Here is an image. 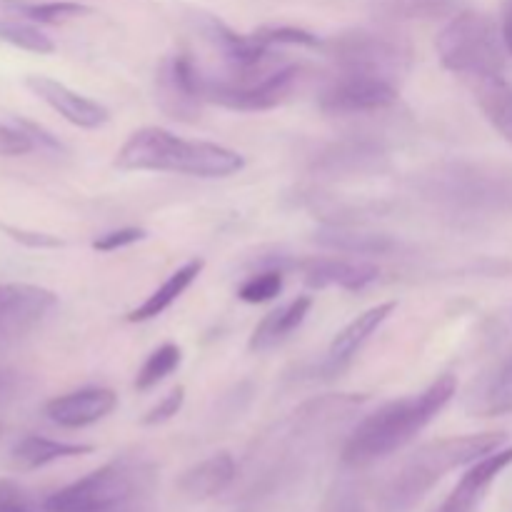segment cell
I'll use <instances>...</instances> for the list:
<instances>
[{
    "instance_id": "6da1fadb",
    "label": "cell",
    "mask_w": 512,
    "mask_h": 512,
    "mask_svg": "<svg viewBox=\"0 0 512 512\" xmlns=\"http://www.w3.org/2000/svg\"><path fill=\"white\" fill-rule=\"evenodd\" d=\"M455 393H458L455 375H440L420 393L380 405L375 413L365 415L345 440L343 463L348 468H368L398 453L443 413Z\"/></svg>"
},
{
    "instance_id": "7a4b0ae2",
    "label": "cell",
    "mask_w": 512,
    "mask_h": 512,
    "mask_svg": "<svg viewBox=\"0 0 512 512\" xmlns=\"http://www.w3.org/2000/svg\"><path fill=\"white\" fill-rule=\"evenodd\" d=\"M115 168L125 173H175L190 178H228L245 168L238 150L208 140H185L165 128H140L120 145Z\"/></svg>"
},
{
    "instance_id": "3957f363",
    "label": "cell",
    "mask_w": 512,
    "mask_h": 512,
    "mask_svg": "<svg viewBox=\"0 0 512 512\" xmlns=\"http://www.w3.org/2000/svg\"><path fill=\"white\" fill-rule=\"evenodd\" d=\"M508 443L505 433L450 435L415 450L380 493L383 512H410L453 470L478 463Z\"/></svg>"
},
{
    "instance_id": "277c9868",
    "label": "cell",
    "mask_w": 512,
    "mask_h": 512,
    "mask_svg": "<svg viewBox=\"0 0 512 512\" xmlns=\"http://www.w3.org/2000/svg\"><path fill=\"white\" fill-rule=\"evenodd\" d=\"M445 70L468 80L503 75L505 43L500 25L478 10H460L448 20L435 40Z\"/></svg>"
},
{
    "instance_id": "5b68a950",
    "label": "cell",
    "mask_w": 512,
    "mask_h": 512,
    "mask_svg": "<svg viewBox=\"0 0 512 512\" xmlns=\"http://www.w3.org/2000/svg\"><path fill=\"white\" fill-rule=\"evenodd\" d=\"M155 473L148 463L118 458L85 478L65 485L43 503L45 512H105L125 508L153 488Z\"/></svg>"
},
{
    "instance_id": "8992f818",
    "label": "cell",
    "mask_w": 512,
    "mask_h": 512,
    "mask_svg": "<svg viewBox=\"0 0 512 512\" xmlns=\"http://www.w3.org/2000/svg\"><path fill=\"white\" fill-rule=\"evenodd\" d=\"M323 53L338 65L340 73L373 75L395 85H400L413 65V48L408 40L385 28L343 30L323 40Z\"/></svg>"
},
{
    "instance_id": "52a82bcc",
    "label": "cell",
    "mask_w": 512,
    "mask_h": 512,
    "mask_svg": "<svg viewBox=\"0 0 512 512\" xmlns=\"http://www.w3.org/2000/svg\"><path fill=\"white\" fill-rule=\"evenodd\" d=\"M303 80L305 68L295 63H280L270 73L260 75L255 80H245V83L205 75L203 98L205 103H215L220 108L240 110V113H260V110H273L278 105L288 103L300 90Z\"/></svg>"
},
{
    "instance_id": "ba28073f",
    "label": "cell",
    "mask_w": 512,
    "mask_h": 512,
    "mask_svg": "<svg viewBox=\"0 0 512 512\" xmlns=\"http://www.w3.org/2000/svg\"><path fill=\"white\" fill-rule=\"evenodd\" d=\"M203 80L205 75L190 55H168L155 73V103L168 118L198 123L205 103Z\"/></svg>"
},
{
    "instance_id": "9c48e42d",
    "label": "cell",
    "mask_w": 512,
    "mask_h": 512,
    "mask_svg": "<svg viewBox=\"0 0 512 512\" xmlns=\"http://www.w3.org/2000/svg\"><path fill=\"white\" fill-rule=\"evenodd\" d=\"M400 85L373 75L338 73L318 95V108L325 115L380 113L398 103Z\"/></svg>"
},
{
    "instance_id": "30bf717a",
    "label": "cell",
    "mask_w": 512,
    "mask_h": 512,
    "mask_svg": "<svg viewBox=\"0 0 512 512\" xmlns=\"http://www.w3.org/2000/svg\"><path fill=\"white\" fill-rule=\"evenodd\" d=\"M438 195L465 210L512 208V178L480 168H453L438 175Z\"/></svg>"
},
{
    "instance_id": "8fae6325",
    "label": "cell",
    "mask_w": 512,
    "mask_h": 512,
    "mask_svg": "<svg viewBox=\"0 0 512 512\" xmlns=\"http://www.w3.org/2000/svg\"><path fill=\"white\" fill-rule=\"evenodd\" d=\"M25 85H28V90L35 98H40L45 105H50L55 113L63 115V118L68 120V123H73L75 128L95 130L103 128L110 120V110L105 108V105H100L98 100L75 93L73 88H68V85L60 83V80L48 78V75H28V78H25Z\"/></svg>"
},
{
    "instance_id": "7c38bea8",
    "label": "cell",
    "mask_w": 512,
    "mask_h": 512,
    "mask_svg": "<svg viewBox=\"0 0 512 512\" xmlns=\"http://www.w3.org/2000/svg\"><path fill=\"white\" fill-rule=\"evenodd\" d=\"M388 163V150L380 140L348 138L328 145L313 160V173L325 178H350V175L378 173Z\"/></svg>"
},
{
    "instance_id": "4fadbf2b",
    "label": "cell",
    "mask_w": 512,
    "mask_h": 512,
    "mask_svg": "<svg viewBox=\"0 0 512 512\" xmlns=\"http://www.w3.org/2000/svg\"><path fill=\"white\" fill-rule=\"evenodd\" d=\"M58 305V295L30 283H0V333L18 335L35 328Z\"/></svg>"
},
{
    "instance_id": "5bb4252c",
    "label": "cell",
    "mask_w": 512,
    "mask_h": 512,
    "mask_svg": "<svg viewBox=\"0 0 512 512\" xmlns=\"http://www.w3.org/2000/svg\"><path fill=\"white\" fill-rule=\"evenodd\" d=\"M512 465V445L500 448L495 453L485 455L478 463L468 465L463 478L453 488V493L443 500L435 512H480L485 495L490 493L495 480L505 473Z\"/></svg>"
},
{
    "instance_id": "9a60e30c",
    "label": "cell",
    "mask_w": 512,
    "mask_h": 512,
    "mask_svg": "<svg viewBox=\"0 0 512 512\" xmlns=\"http://www.w3.org/2000/svg\"><path fill=\"white\" fill-rule=\"evenodd\" d=\"M118 408V395L110 388H80L73 393L58 395L45 403V415L60 428H88L98 420L108 418Z\"/></svg>"
},
{
    "instance_id": "2e32d148",
    "label": "cell",
    "mask_w": 512,
    "mask_h": 512,
    "mask_svg": "<svg viewBox=\"0 0 512 512\" xmlns=\"http://www.w3.org/2000/svg\"><path fill=\"white\" fill-rule=\"evenodd\" d=\"M298 270L303 273L305 285L313 290L340 288L358 293L380 278V268L375 263L348 258H305L300 260Z\"/></svg>"
},
{
    "instance_id": "e0dca14e",
    "label": "cell",
    "mask_w": 512,
    "mask_h": 512,
    "mask_svg": "<svg viewBox=\"0 0 512 512\" xmlns=\"http://www.w3.org/2000/svg\"><path fill=\"white\" fill-rule=\"evenodd\" d=\"M235 475H238V463L233 455L215 453L180 475L178 493L190 503H205L225 493L233 485Z\"/></svg>"
},
{
    "instance_id": "ac0fdd59",
    "label": "cell",
    "mask_w": 512,
    "mask_h": 512,
    "mask_svg": "<svg viewBox=\"0 0 512 512\" xmlns=\"http://www.w3.org/2000/svg\"><path fill=\"white\" fill-rule=\"evenodd\" d=\"M395 308H398V303H395V300H388V303L373 305V308H368L365 313H360L358 318L350 320V323L335 335L333 343H330L325 370H330L333 375L340 373V370L353 360V355L368 343L370 335L395 313Z\"/></svg>"
},
{
    "instance_id": "d6986e66",
    "label": "cell",
    "mask_w": 512,
    "mask_h": 512,
    "mask_svg": "<svg viewBox=\"0 0 512 512\" xmlns=\"http://www.w3.org/2000/svg\"><path fill=\"white\" fill-rule=\"evenodd\" d=\"M310 308H313V298L310 295H298L295 300L285 303L283 308L265 315L258 323V328L253 330V335H250V353H268L275 345L288 340L305 323Z\"/></svg>"
},
{
    "instance_id": "ffe728a7",
    "label": "cell",
    "mask_w": 512,
    "mask_h": 512,
    "mask_svg": "<svg viewBox=\"0 0 512 512\" xmlns=\"http://www.w3.org/2000/svg\"><path fill=\"white\" fill-rule=\"evenodd\" d=\"M93 445L83 443H63V440L43 438V435H25L13 445L10 463L18 470H38L50 463L68 458H80V455L93 453Z\"/></svg>"
},
{
    "instance_id": "44dd1931",
    "label": "cell",
    "mask_w": 512,
    "mask_h": 512,
    "mask_svg": "<svg viewBox=\"0 0 512 512\" xmlns=\"http://www.w3.org/2000/svg\"><path fill=\"white\" fill-rule=\"evenodd\" d=\"M203 268H205L203 258L188 260L183 268H178L175 273H170V278L165 280L160 288H155L153 293H150L148 298L138 305V308L130 310V313L125 315V320H128V323H145V320H153V318H158V315H163L165 310H168L170 305H173L175 300H178L180 295H183L185 290L195 283V280H198V275L203 273Z\"/></svg>"
},
{
    "instance_id": "7402d4cb",
    "label": "cell",
    "mask_w": 512,
    "mask_h": 512,
    "mask_svg": "<svg viewBox=\"0 0 512 512\" xmlns=\"http://www.w3.org/2000/svg\"><path fill=\"white\" fill-rule=\"evenodd\" d=\"M313 243L320 248L338 250L350 255H388L395 250V240L385 233L355 230L348 225H328L313 235Z\"/></svg>"
},
{
    "instance_id": "603a6c76",
    "label": "cell",
    "mask_w": 512,
    "mask_h": 512,
    "mask_svg": "<svg viewBox=\"0 0 512 512\" xmlns=\"http://www.w3.org/2000/svg\"><path fill=\"white\" fill-rule=\"evenodd\" d=\"M470 85L488 123L512 145V83L503 75H490V78L470 80Z\"/></svg>"
},
{
    "instance_id": "cb8c5ba5",
    "label": "cell",
    "mask_w": 512,
    "mask_h": 512,
    "mask_svg": "<svg viewBox=\"0 0 512 512\" xmlns=\"http://www.w3.org/2000/svg\"><path fill=\"white\" fill-rule=\"evenodd\" d=\"M0 13L18 15L28 23L58 25L65 20L88 15L90 8L83 3H68V0H55V3H28V0H0Z\"/></svg>"
},
{
    "instance_id": "d4e9b609",
    "label": "cell",
    "mask_w": 512,
    "mask_h": 512,
    "mask_svg": "<svg viewBox=\"0 0 512 512\" xmlns=\"http://www.w3.org/2000/svg\"><path fill=\"white\" fill-rule=\"evenodd\" d=\"M460 3H463V0H373V5L380 13L398 20L455 15L460 13Z\"/></svg>"
},
{
    "instance_id": "484cf974",
    "label": "cell",
    "mask_w": 512,
    "mask_h": 512,
    "mask_svg": "<svg viewBox=\"0 0 512 512\" xmlns=\"http://www.w3.org/2000/svg\"><path fill=\"white\" fill-rule=\"evenodd\" d=\"M180 363H183V350L175 343H163L148 355L143 368L138 370V375H135V388L140 393H148L155 385L163 383L168 375H173L180 368Z\"/></svg>"
},
{
    "instance_id": "4316f807",
    "label": "cell",
    "mask_w": 512,
    "mask_h": 512,
    "mask_svg": "<svg viewBox=\"0 0 512 512\" xmlns=\"http://www.w3.org/2000/svg\"><path fill=\"white\" fill-rule=\"evenodd\" d=\"M0 40L35 55L55 53V43L50 35H45L43 30H38L35 25L20 23V20L0 18Z\"/></svg>"
},
{
    "instance_id": "83f0119b",
    "label": "cell",
    "mask_w": 512,
    "mask_h": 512,
    "mask_svg": "<svg viewBox=\"0 0 512 512\" xmlns=\"http://www.w3.org/2000/svg\"><path fill=\"white\" fill-rule=\"evenodd\" d=\"M480 415H512V358L490 378L483 400L478 405Z\"/></svg>"
},
{
    "instance_id": "f1b7e54d",
    "label": "cell",
    "mask_w": 512,
    "mask_h": 512,
    "mask_svg": "<svg viewBox=\"0 0 512 512\" xmlns=\"http://www.w3.org/2000/svg\"><path fill=\"white\" fill-rule=\"evenodd\" d=\"M285 273L278 268H263L258 273L250 275L243 285L238 288V298L248 305L270 303L283 293Z\"/></svg>"
},
{
    "instance_id": "f546056e",
    "label": "cell",
    "mask_w": 512,
    "mask_h": 512,
    "mask_svg": "<svg viewBox=\"0 0 512 512\" xmlns=\"http://www.w3.org/2000/svg\"><path fill=\"white\" fill-rule=\"evenodd\" d=\"M260 40L270 48L275 45H300V48H318L323 50V38L305 28H295V25H263L255 30Z\"/></svg>"
},
{
    "instance_id": "4dcf8cb0",
    "label": "cell",
    "mask_w": 512,
    "mask_h": 512,
    "mask_svg": "<svg viewBox=\"0 0 512 512\" xmlns=\"http://www.w3.org/2000/svg\"><path fill=\"white\" fill-rule=\"evenodd\" d=\"M0 233H3L8 240H13V243L23 245V248H30V250H55L65 245V240L58 238V235L43 233V230L23 228V225L5 223V220H0Z\"/></svg>"
},
{
    "instance_id": "1f68e13d",
    "label": "cell",
    "mask_w": 512,
    "mask_h": 512,
    "mask_svg": "<svg viewBox=\"0 0 512 512\" xmlns=\"http://www.w3.org/2000/svg\"><path fill=\"white\" fill-rule=\"evenodd\" d=\"M0 512H38V503L23 485L0 478Z\"/></svg>"
},
{
    "instance_id": "d6a6232c",
    "label": "cell",
    "mask_w": 512,
    "mask_h": 512,
    "mask_svg": "<svg viewBox=\"0 0 512 512\" xmlns=\"http://www.w3.org/2000/svg\"><path fill=\"white\" fill-rule=\"evenodd\" d=\"M320 512H368V508L363 503V495L353 485L340 483L330 490Z\"/></svg>"
},
{
    "instance_id": "836d02e7",
    "label": "cell",
    "mask_w": 512,
    "mask_h": 512,
    "mask_svg": "<svg viewBox=\"0 0 512 512\" xmlns=\"http://www.w3.org/2000/svg\"><path fill=\"white\" fill-rule=\"evenodd\" d=\"M183 405H185V388L183 385H178V388L170 390L163 400H158V403H155L153 408L143 415V425L168 423V420H173L175 415L183 410Z\"/></svg>"
},
{
    "instance_id": "e575fe53",
    "label": "cell",
    "mask_w": 512,
    "mask_h": 512,
    "mask_svg": "<svg viewBox=\"0 0 512 512\" xmlns=\"http://www.w3.org/2000/svg\"><path fill=\"white\" fill-rule=\"evenodd\" d=\"M145 238H148V233L143 228H118L98 235L93 240V250H98V253H115V250L130 248V245L140 243Z\"/></svg>"
},
{
    "instance_id": "d590c367",
    "label": "cell",
    "mask_w": 512,
    "mask_h": 512,
    "mask_svg": "<svg viewBox=\"0 0 512 512\" xmlns=\"http://www.w3.org/2000/svg\"><path fill=\"white\" fill-rule=\"evenodd\" d=\"M10 120H13V125H18V128L28 135L30 143H33L38 150H48V153H65V145L60 143V140L55 138L50 130H45L43 125L33 123V120L20 118V115H13Z\"/></svg>"
},
{
    "instance_id": "8d00e7d4",
    "label": "cell",
    "mask_w": 512,
    "mask_h": 512,
    "mask_svg": "<svg viewBox=\"0 0 512 512\" xmlns=\"http://www.w3.org/2000/svg\"><path fill=\"white\" fill-rule=\"evenodd\" d=\"M30 150H35V145L18 125L0 123V155L15 158V155H28Z\"/></svg>"
},
{
    "instance_id": "74e56055",
    "label": "cell",
    "mask_w": 512,
    "mask_h": 512,
    "mask_svg": "<svg viewBox=\"0 0 512 512\" xmlns=\"http://www.w3.org/2000/svg\"><path fill=\"white\" fill-rule=\"evenodd\" d=\"M500 33H503L505 50L512 55V0H505L503 20H500Z\"/></svg>"
},
{
    "instance_id": "f35d334b",
    "label": "cell",
    "mask_w": 512,
    "mask_h": 512,
    "mask_svg": "<svg viewBox=\"0 0 512 512\" xmlns=\"http://www.w3.org/2000/svg\"><path fill=\"white\" fill-rule=\"evenodd\" d=\"M105 512H130V510H125V508H115V510H105Z\"/></svg>"
}]
</instances>
